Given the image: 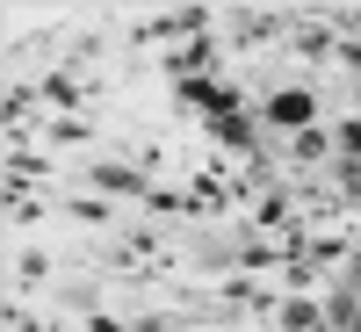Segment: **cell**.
Wrapping results in <instances>:
<instances>
[{
    "instance_id": "obj_16",
    "label": "cell",
    "mask_w": 361,
    "mask_h": 332,
    "mask_svg": "<svg viewBox=\"0 0 361 332\" xmlns=\"http://www.w3.org/2000/svg\"><path fill=\"white\" fill-rule=\"evenodd\" d=\"M8 332H58V325H44V318H29V311L8 304Z\"/></svg>"
},
{
    "instance_id": "obj_12",
    "label": "cell",
    "mask_w": 361,
    "mask_h": 332,
    "mask_svg": "<svg viewBox=\"0 0 361 332\" xmlns=\"http://www.w3.org/2000/svg\"><path fill=\"white\" fill-rule=\"evenodd\" d=\"M0 109H8V130H15L22 116H37V94H29V87H8V94H0Z\"/></svg>"
},
{
    "instance_id": "obj_15",
    "label": "cell",
    "mask_w": 361,
    "mask_h": 332,
    "mask_svg": "<svg viewBox=\"0 0 361 332\" xmlns=\"http://www.w3.org/2000/svg\"><path fill=\"white\" fill-rule=\"evenodd\" d=\"M51 137H58V145H80V137H87V123H80V116H58Z\"/></svg>"
},
{
    "instance_id": "obj_5",
    "label": "cell",
    "mask_w": 361,
    "mask_h": 332,
    "mask_svg": "<svg viewBox=\"0 0 361 332\" xmlns=\"http://www.w3.org/2000/svg\"><path fill=\"white\" fill-rule=\"evenodd\" d=\"M289 51H304L311 66H318V58H340V37L325 22H289Z\"/></svg>"
},
{
    "instance_id": "obj_3",
    "label": "cell",
    "mask_w": 361,
    "mask_h": 332,
    "mask_svg": "<svg viewBox=\"0 0 361 332\" xmlns=\"http://www.w3.org/2000/svg\"><path fill=\"white\" fill-rule=\"evenodd\" d=\"M87 180H94L102 195H130V202H152V173H145V166H116V159H102V166H87Z\"/></svg>"
},
{
    "instance_id": "obj_18",
    "label": "cell",
    "mask_w": 361,
    "mask_h": 332,
    "mask_svg": "<svg viewBox=\"0 0 361 332\" xmlns=\"http://www.w3.org/2000/svg\"><path fill=\"white\" fill-rule=\"evenodd\" d=\"M340 66L354 73V87H361V44H340Z\"/></svg>"
},
{
    "instance_id": "obj_9",
    "label": "cell",
    "mask_w": 361,
    "mask_h": 332,
    "mask_svg": "<svg viewBox=\"0 0 361 332\" xmlns=\"http://www.w3.org/2000/svg\"><path fill=\"white\" fill-rule=\"evenodd\" d=\"M296 15H238V44H260V37H275V29H289Z\"/></svg>"
},
{
    "instance_id": "obj_1",
    "label": "cell",
    "mask_w": 361,
    "mask_h": 332,
    "mask_svg": "<svg viewBox=\"0 0 361 332\" xmlns=\"http://www.w3.org/2000/svg\"><path fill=\"white\" fill-rule=\"evenodd\" d=\"M260 123L267 130H318V94H311V87H275V94H267L260 102Z\"/></svg>"
},
{
    "instance_id": "obj_10",
    "label": "cell",
    "mask_w": 361,
    "mask_h": 332,
    "mask_svg": "<svg viewBox=\"0 0 361 332\" xmlns=\"http://www.w3.org/2000/svg\"><path fill=\"white\" fill-rule=\"evenodd\" d=\"M325 152H333V137H325V130H296V137H289V159H325Z\"/></svg>"
},
{
    "instance_id": "obj_8",
    "label": "cell",
    "mask_w": 361,
    "mask_h": 332,
    "mask_svg": "<svg viewBox=\"0 0 361 332\" xmlns=\"http://www.w3.org/2000/svg\"><path fill=\"white\" fill-rule=\"evenodd\" d=\"M325 325V311L311 304V296H289V304H282V332H318Z\"/></svg>"
},
{
    "instance_id": "obj_14",
    "label": "cell",
    "mask_w": 361,
    "mask_h": 332,
    "mask_svg": "<svg viewBox=\"0 0 361 332\" xmlns=\"http://www.w3.org/2000/svg\"><path fill=\"white\" fill-rule=\"evenodd\" d=\"M333 180H340V195H347V202H361V159H340Z\"/></svg>"
},
{
    "instance_id": "obj_2",
    "label": "cell",
    "mask_w": 361,
    "mask_h": 332,
    "mask_svg": "<svg viewBox=\"0 0 361 332\" xmlns=\"http://www.w3.org/2000/svg\"><path fill=\"white\" fill-rule=\"evenodd\" d=\"M180 109H195V116H246V102H238V87H224V80H180Z\"/></svg>"
},
{
    "instance_id": "obj_4",
    "label": "cell",
    "mask_w": 361,
    "mask_h": 332,
    "mask_svg": "<svg viewBox=\"0 0 361 332\" xmlns=\"http://www.w3.org/2000/svg\"><path fill=\"white\" fill-rule=\"evenodd\" d=\"M209 137H217L224 152H246V159H260V123H253V116H217V123H209Z\"/></svg>"
},
{
    "instance_id": "obj_17",
    "label": "cell",
    "mask_w": 361,
    "mask_h": 332,
    "mask_svg": "<svg viewBox=\"0 0 361 332\" xmlns=\"http://www.w3.org/2000/svg\"><path fill=\"white\" fill-rule=\"evenodd\" d=\"M73 217H80V224H109V202H87V195H80V202H73Z\"/></svg>"
},
{
    "instance_id": "obj_13",
    "label": "cell",
    "mask_w": 361,
    "mask_h": 332,
    "mask_svg": "<svg viewBox=\"0 0 361 332\" xmlns=\"http://www.w3.org/2000/svg\"><path fill=\"white\" fill-rule=\"evenodd\" d=\"M333 145H340V159H361V116H347V123L333 130Z\"/></svg>"
},
{
    "instance_id": "obj_6",
    "label": "cell",
    "mask_w": 361,
    "mask_h": 332,
    "mask_svg": "<svg viewBox=\"0 0 361 332\" xmlns=\"http://www.w3.org/2000/svg\"><path fill=\"white\" fill-rule=\"evenodd\" d=\"M325 325H333V332H361V289H354V282H340V289H333V304H325Z\"/></svg>"
},
{
    "instance_id": "obj_20",
    "label": "cell",
    "mask_w": 361,
    "mask_h": 332,
    "mask_svg": "<svg viewBox=\"0 0 361 332\" xmlns=\"http://www.w3.org/2000/svg\"><path fill=\"white\" fill-rule=\"evenodd\" d=\"M318 332H333V325H318Z\"/></svg>"
},
{
    "instance_id": "obj_11",
    "label": "cell",
    "mask_w": 361,
    "mask_h": 332,
    "mask_svg": "<svg viewBox=\"0 0 361 332\" xmlns=\"http://www.w3.org/2000/svg\"><path fill=\"white\" fill-rule=\"evenodd\" d=\"M44 102L73 109V102H80V80H73V73H51V80H44Z\"/></svg>"
},
{
    "instance_id": "obj_7",
    "label": "cell",
    "mask_w": 361,
    "mask_h": 332,
    "mask_svg": "<svg viewBox=\"0 0 361 332\" xmlns=\"http://www.w3.org/2000/svg\"><path fill=\"white\" fill-rule=\"evenodd\" d=\"M253 224H260V231H289V224H296V202H289L282 188H267V195L253 202Z\"/></svg>"
},
{
    "instance_id": "obj_19",
    "label": "cell",
    "mask_w": 361,
    "mask_h": 332,
    "mask_svg": "<svg viewBox=\"0 0 361 332\" xmlns=\"http://www.w3.org/2000/svg\"><path fill=\"white\" fill-rule=\"evenodd\" d=\"M137 332H159V325H137Z\"/></svg>"
}]
</instances>
